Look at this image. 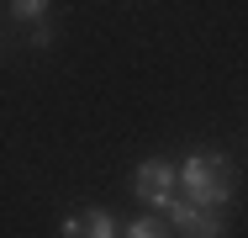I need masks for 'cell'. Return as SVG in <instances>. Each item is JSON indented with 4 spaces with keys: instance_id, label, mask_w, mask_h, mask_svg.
<instances>
[{
    "instance_id": "1",
    "label": "cell",
    "mask_w": 248,
    "mask_h": 238,
    "mask_svg": "<svg viewBox=\"0 0 248 238\" xmlns=\"http://www.w3.org/2000/svg\"><path fill=\"white\" fill-rule=\"evenodd\" d=\"M174 186H180V196H185L190 206H201V212H222V201H227V180H222V159H217V153H190V159L180 164Z\"/></svg>"
},
{
    "instance_id": "2",
    "label": "cell",
    "mask_w": 248,
    "mask_h": 238,
    "mask_svg": "<svg viewBox=\"0 0 248 238\" xmlns=\"http://www.w3.org/2000/svg\"><path fill=\"white\" fill-rule=\"evenodd\" d=\"M132 196L143 206H153V212H164L174 201V164L169 159H143L138 175H132Z\"/></svg>"
},
{
    "instance_id": "3",
    "label": "cell",
    "mask_w": 248,
    "mask_h": 238,
    "mask_svg": "<svg viewBox=\"0 0 248 238\" xmlns=\"http://www.w3.org/2000/svg\"><path fill=\"white\" fill-rule=\"evenodd\" d=\"M185 238H227V228H222V212H201L196 206V217L180 228Z\"/></svg>"
},
{
    "instance_id": "4",
    "label": "cell",
    "mask_w": 248,
    "mask_h": 238,
    "mask_svg": "<svg viewBox=\"0 0 248 238\" xmlns=\"http://www.w3.org/2000/svg\"><path fill=\"white\" fill-rule=\"evenodd\" d=\"M116 238H169V228H164V217H158V212H148V217L122 222V228H116Z\"/></svg>"
},
{
    "instance_id": "5",
    "label": "cell",
    "mask_w": 248,
    "mask_h": 238,
    "mask_svg": "<svg viewBox=\"0 0 248 238\" xmlns=\"http://www.w3.org/2000/svg\"><path fill=\"white\" fill-rule=\"evenodd\" d=\"M116 217L106 212V206H95V212H85V238H116Z\"/></svg>"
},
{
    "instance_id": "6",
    "label": "cell",
    "mask_w": 248,
    "mask_h": 238,
    "mask_svg": "<svg viewBox=\"0 0 248 238\" xmlns=\"http://www.w3.org/2000/svg\"><path fill=\"white\" fill-rule=\"evenodd\" d=\"M48 5L53 0H11V16H16V21H43Z\"/></svg>"
},
{
    "instance_id": "7",
    "label": "cell",
    "mask_w": 248,
    "mask_h": 238,
    "mask_svg": "<svg viewBox=\"0 0 248 238\" xmlns=\"http://www.w3.org/2000/svg\"><path fill=\"white\" fill-rule=\"evenodd\" d=\"M58 238H85V217H63V233Z\"/></svg>"
},
{
    "instance_id": "8",
    "label": "cell",
    "mask_w": 248,
    "mask_h": 238,
    "mask_svg": "<svg viewBox=\"0 0 248 238\" xmlns=\"http://www.w3.org/2000/svg\"><path fill=\"white\" fill-rule=\"evenodd\" d=\"M32 48H53V27H37L32 32Z\"/></svg>"
}]
</instances>
